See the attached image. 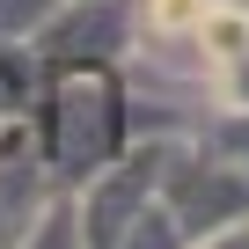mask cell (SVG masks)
Returning <instances> with one entry per match:
<instances>
[{"label":"cell","instance_id":"6da1fadb","mask_svg":"<svg viewBox=\"0 0 249 249\" xmlns=\"http://www.w3.org/2000/svg\"><path fill=\"white\" fill-rule=\"evenodd\" d=\"M132 132H140V117H132L124 66H110V59H37V132H30V161L59 191L103 176L124 147H132Z\"/></svg>","mask_w":249,"mask_h":249},{"label":"cell","instance_id":"7a4b0ae2","mask_svg":"<svg viewBox=\"0 0 249 249\" xmlns=\"http://www.w3.org/2000/svg\"><path fill=\"white\" fill-rule=\"evenodd\" d=\"M66 198H73V227L88 249H191V227L169 213V198L132 154H117L103 176L73 183Z\"/></svg>","mask_w":249,"mask_h":249},{"label":"cell","instance_id":"3957f363","mask_svg":"<svg viewBox=\"0 0 249 249\" xmlns=\"http://www.w3.org/2000/svg\"><path fill=\"white\" fill-rule=\"evenodd\" d=\"M37 59H110L124 66L140 52V0H59L52 22L30 37Z\"/></svg>","mask_w":249,"mask_h":249},{"label":"cell","instance_id":"277c9868","mask_svg":"<svg viewBox=\"0 0 249 249\" xmlns=\"http://www.w3.org/2000/svg\"><path fill=\"white\" fill-rule=\"evenodd\" d=\"M37 132V52L0 44V161H22Z\"/></svg>","mask_w":249,"mask_h":249},{"label":"cell","instance_id":"5b68a950","mask_svg":"<svg viewBox=\"0 0 249 249\" xmlns=\"http://www.w3.org/2000/svg\"><path fill=\"white\" fill-rule=\"evenodd\" d=\"M59 198V183L22 154V161H0V249H22V234L37 227V213Z\"/></svg>","mask_w":249,"mask_h":249},{"label":"cell","instance_id":"8992f818","mask_svg":"<svg viewBox=\"0 0 249 249\" xmlns=\"http://www.w3.org/2000/svg\"><path fill=\"white\" fill-rule=\"evenodd\" d=\"M59 0H0V44H30L44 22H52Z\"/></svg>","mask_w":249,"mask_h":249},{"label":"cell","instance_id":"52a82bcc","mask_svg":"<svg viewBox=\"0 0 249 249\" xmlns=\"http://www.w3.org/2000/svg\"><path fill=\"white\" fill-rule=\"evenodd\" d=\"M213 110H249V52L213 66Z\"/></svg>","mask_w":249,"mask_h":249},{"label":"cell","instance_id":"ba28073f","mask_svg":"<svg viewBox=\"0 0 249 249\" xmlns=\"http://www.w3.org/2000/svg\"><path fill=\"white\" fill-rule=\"evenodd\" d=\"M191 249H249V220H234V227H213V234H198Z\"/></svg>","mask_w":249,"mask_h":249}]
</instances>
